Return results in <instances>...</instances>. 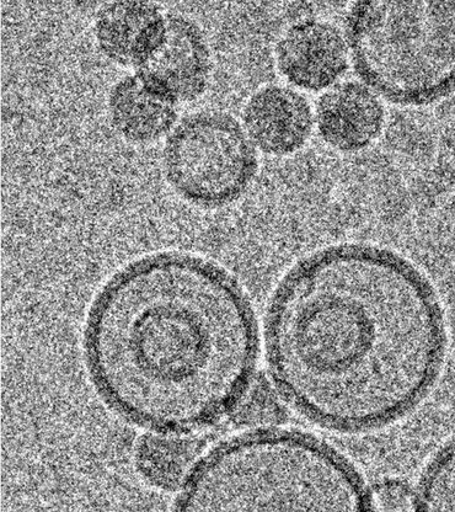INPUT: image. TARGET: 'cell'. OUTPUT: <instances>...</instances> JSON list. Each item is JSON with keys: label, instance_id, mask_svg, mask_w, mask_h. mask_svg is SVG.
<instances>
[{"label": "cell", "instance_id": "1", "mask_svg": "<svg viewBox=\"0 0 455 512\" xmlns=\"http://www.w3.org/2000/svg\"><path fill=\"white\" fill-rule=\"evenodd\" d=\"M444 329L424 276L388 250L329 248L299 263L266 320L273 387L321 428L364 432L393 423L426 396Z\"/></svg>", "mask_w": 455, "mask_h": 512}, {"label": "cell", "instance_id": "2", "mask_svg": "<svg viewBox=\"0 0 455 512\" xmlns=\"http://www.w3.org/2000/svg\"><path fill=\"white\" fill-rule=\"evenodd\" d=\"M258 327L242 288L200 256H144L95 297L84 330L95 391L127 423L194 435L253 384Z\"/></svg>", "mask_w": 455, "mask_h": 512}, {"label": "cell", "instance_id": "3", "mask_svg": "<svg viewBox=\"0 0 455 512\" xmlns=\"http://www.w3.org/2000/svg\"><path fill=\"white\" fill-rule=\"evenodd\" d=\"M369 493L351 464L297 432L234 437L197 462L178 500L191 512L360 511Z\"/></svg>", "mask_w": 455, "mask_h": 512}, {"label": "cell", "instance_id": "4", "mask_svg": "<svg viewBox=\"0 0 455 512\" xmlns=\"http://www.w3.org/2000/svg\"><path fill=\"white\" fill-rule=\"evenodd\" d=\"M353 66L367 87L400 105L455 88V2H360L346 19Z\"/></svg>", "mask_w": 455, "mask_h": 512}, {"label": "cell", "instance_id": "5", "mask_svg": "<svg viewBox=\"0 0 455 512\" xmlns=\"http://www.w3.org/2000/svg\"><path fill=\"white\" fill-rule=\"evenodd\" d=\"M171 188L198 207L232 204L258 172V153L245 128L226 112L205 110L182 119L164 148Z\"/></svg>", "mask_w": 455, "mask_h": 512}, {"label": "cell", "instance_id": "6", "mask_svg": "<svg viewBox=\"0 0 455 512\" xmlns=\"http://www.w3.org/2000/svg\"><path fill=\"white\" fill-rule=\"evenodd\" d=\"M211 68L210 47L201 29L186 16L169 13L162 44L136 74L153 92L179 104L206 92Z\"/></svg>", "mask_w": 455, "mask_h": 512}, {"label": "cell", "instance_id": "7", "mask_svg": "<svg viewBox=\"0 0 455 512\" xmlns=\"http://www.w3.org/2000/svg\"><path fill=\"white\" fill-rule=\"evenodd\" d=\"M349 58V46L339 29L321 20H303L292 25L276 48L283 77L312 92L328 88L342 77Z\"/></svg>", "mask_w": 455, "mask_h": 512}, {"label": "cell", "instance_id": "8", "mask_svg": "<svg viewBox=\"0 0 455 512\" xmlns=\"http://www.w3.org/2000/svg\"><path fill=\"white\" fill-rule=\"evenodd\" d=\"M243 121L254 146L271 156H287L303 147L314 124L308 100L281 85H267L251 96Z\"/></svg>", "mask_w": 455, "mask_h": 512}, {"label": "cell", "instance_id": "9", "mask_svg": "<svg viewBox=\"0 0 455 512\" xmlns=\"http://www.w3.org/2000/svg\"><path fill=\"white\" fill-rule=\"evenodd\" d=\"M94 34L109 60L138 68L162 44L167 34V14L149 2L107 3L96 13Z\"/></svg>", "mask_w": 455, "mask_h": 512}, {"label": "cell", "instance_id": "10", "mask_svg": "<svg viewBox=\"0 0 455 512\" xmlns=\"http://www.w3.org/2000/svg\"><path fill=\"white\" fill-rule=\"evenodd\" d=\"M384 119L378 94L358 82L335 85L321 96L317 109L321 137L346 152L358 151L376 140Z\"/></svg>", "mask_w": 455, "mask_h": 512}, {"label": "cell", "instance_id": "11", "mask_svg": "<svg viewBox=\"0 0 455 512\" xmlns=\"http://www.w3.org/2000/svg\"><path fill=\"white\" fill-rule=\"evenodd\" d=\"M109 111L120 135L136 143L158 141L178 120V104L153 92L137 74L120 79L112 87Z\"/></svg>", "mask_w": 455, "mask_h": 512}, {"label": "cell", "instance_id": "12", "mask_svg": "<svg viewBox=\"0 0 455 512\" xmlns=\"http://www.w3.org/2000/svg\"><path fill=\"white\" fill-rule=\"evenodd\" d=\"M198 444L192 435L154 432L143 437L136 452L139 472L154 487L174 490L184 487L196 467Z\"/></svg>", "mask_w": 455, "mask_h": 512}, {"label": "cell", "instance_id": "13", "mask_svg": "<svg viewBox=\"0 0 455 512\" xmlns=\"http://www.w3.org/2000/svg\"><path fill=\"white\" fill-rule=\"evenodd\" d=\"M417 510L455 511V441L427 467L415 493Z\"/></svg>", "mask_w": 455, "mask_h": 512}, {"label": "cell", "instance_id": "14", "mask_svg": "<svg viewBox=\"0 0 455 512\" xmlns=\"http://www.w3.org/2000/svg\"><path fill=\"white\" fill-rule=\"evenodd\" d=\"M276 389L266 384H251L234 409L239 423L248 426H265L275 423L282 412Z\"/></svg>", "mask_w": 455, "mask_h": 512}, {"label": "cell", "instance_id": "15", "mask_svg": "<svg viewBox=\"0 0 455 512\" xmlns=\"http://www.w3.org/2000/svg\"><path fill=\"white\" fill-rule=\"evenodd\" d=\"M371 509L380 511H406L416 509L415 494L399 482L379 484L369 493Z\"/></svg>", "mask_w": 455, "mask_h": 512}]
</instances>
